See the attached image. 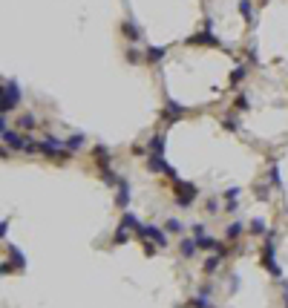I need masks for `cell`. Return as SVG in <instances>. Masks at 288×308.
Segmentation results:
<instances>
[{"instance_id":"cell-1","label":"cell","mask_w":288,"mask_h":308,"mask_svg":"<svg viewBox=\"0 0 288 308\" xmlns=\"http://www.w3.org/2000/svg\"><path fill=\"white\" fill-rule=\"evenodd\" d=\"M274 245H277V233L274 231H268L265 233V245H262V265L274 274V277L280 279L283 277V268L277 265V253H274Z\"/></svg>"},{"instance_id":"cell-2","label":"cell","mask_w":288,"mask_h":308,"mask_svg":"<svg viewBox=\"0 0 288 308\" xmlns=\"http://www.w3.org/2000/svg\"><path fill=\"white\" fill-rule=\"evenodd\" d=\"M20 104V87L15 81H3V98H0V113L9 116L15 107Z\"/></svg>"},{"instance_id":"cell-3","label":"cell","mask_w":288,"mask_h":308,"mask_svg":"<svg viewBox=\"0 0 288 308\" xmlns=\"http://www.w3.org/2000/svg\"><path fill=\"white\" fill-rule=\"evenodd\" d=\"M173 196H176V205L179 208H191L199 196V187L191 182H173Z\"/></svg>"},{"instance_id":"cell-4","label":"cell","mask_w":288,"mask_h":308,"mask_svg":"<svg viewBox=\"0 0 288 308\" xmlns=\"http://www.w3.org/2000/svg\"><path fill=\"white\" fill-rule=\"evenodd\" d=\"M40 153L49 155V158H66L69 150H66V138H55V135H46L43 141H40Z\"/></svg>"},{"instance_id":"cell-5","label":"cell","mask_w":288,"mask_h":308,"mask_svg":"<svg viewBox=\"0 0 288 308\" xmlns=\"http://www.w3.org/2000/svg\"><path fill=\"white\" fill-rule=\"evenodd\" d=\"M135 233H138L141 239H153L159 248L167 245V233H164V228H156V225H138Z\"/></svg>"},{"instance_id":"cell-6","label":"cell","mask_w":288,"mask_h":308,"mask_svg":"<svg viewBox=\"0 0 288 308\" xmlns=\"http://www.w3.org/2000/svg\"><path fill=\"white\" fill-rule=\"evenodd\" d=\"M130 182L127 179H118V185H115V208H121V211H127L130 205Z\"/></svg>"},{"instance_id":"cell-7","label":"cell","mask_w":288,"mask_h":308,"mask_svg":"<svg viewBox=\"0 0 288 308\" xmlns=\"http://www.w3.org/2000/svg\"><path fill=\"white\" fill-rule=\"evenodd\" d=\"M3 144L12 150H23L26 147V135H20L18 130H3Z\"/></svg>"},{"instance_id":"cell-8","label":"cell","mask_w":288,"mask_h":308,"mask_svg":"<svg viewBox=\"0 0 288 308\" xmlns=\"http://www.w3.org/2000/svg\"><path fill=\"white\" fill-rule=\"evenodd\" d=\"M185 107L182 104H176V101H167V107H164V121H179V118H185Z\"/></svg>"},{"instance_id":"cell-9","label":"cell","mask_w":288,"mask_h":308,"mask_svg":"<svg viewBox=\"0 0 288 308\" xmlns=\"http://www.w3.org/2000/svg\"><path fill=\"white\" fill-rule=\"evenodd\" d=\"M188 43H196V46H199V43H208V46H222V43H219V38H213V35H211V32H196V35H191V38H188Z\"/></svg>"},{"instance_id":"cell-10","label":"cell","mask_w":288,"mask_h":308,"mask_svg":"<svg viewBox=\"0 0 288 308\" xmlns=\"http://www.w3.org/2000/svg\"><path fill=\"white\" fill-rule=\"evenodd\" d=\"M164 147H167V135H164V133L153 135V138H150V144H147L150 155H164Z\"/></svg>"},{"instance_id":"cell-11","label":"cell","mask_w":288,"mask_h":308,"mask_svg":"<svg viewBox=\"0 0 288 308\" xmlns=\"http://www.w3.org/2000/svg\"><path fill=\"white\" fill-rule=\"evenodd\" d=\"M6 253H9V259L15 262V268H18V271H23V268H26V256H23V250H20L18 245H9V248H6Z\"/></svg>"},{"instance_id":"cell-12","label":"cell","mask_w":288,"mask_h":308,"mask_svg":"<svg viewBox=\"0 0 288 308\" xmlns=\"http://www.w3.org/2000/svg\"><path fill=\"white\" fill-rule=\"evenodd\" d=\"M93 155H96V164H98V170H107V167H110V150H107L104 144H96V150H93Z\"/></svg>"},{"instance_id":"cell-13","label":"cell","mask_w":288,"mask_h":308,"mask_svg":"<svg viewBox=\"0 0 288 308\" xmlns=\"http://www.w3.org/2000/svg\"><path fill=\"white\" fill-rule=\"evenodd\" d=\"M84 144H87V135H84V133H75V135L66 138V150H69V153H78Z\"/></svg>"},{"instance_id":"cell-14","label":"cell","mask_w":288,"mask_h":308,"mask_svg":"<svg viewBox=\"0 0 288 308\" xmlns=\"http://www.w3.org/2000/svg\"><path fill=\"white\" fill-rule=\"evenodd\" d=\"M164 55H167V46H147V52H144L147 63H159Z\"/></svg>"},{"instance_id":"cell-15","label":"cell","mask_w":288,"mask_h":308,"mask_svg":"<svg viewBox=\"0 0 288 308\" xmlns=\"http://www.w3.org/2000/svg\"><path fill=\"white\" fill-rule=\"evenodd\" d=\"M164 155H147V170L150 173H164Z\"/></svg>"},{"instance_id":"cell-16","label":"cell","mask_w":288,"mask_h":308,"mask_svg":"<svg viewBox=\"0 0 288 308\" xmlns=\"http://www.w3.org/2000/svg\"><path fill=\"white\" fill-rule=\"evenodd\" d=\"M196 250H199V245H196V239H185V242L179 245V253H182L185 259H193V256H196Z\"/></svg>"},{"instance_id":"cell-17","label":"cell","mask_w":288,"mask_h":308,"mask_svg":"<svg viewBox=\"0 0 288 308\" xmlns=\"http://www.w3.org/2000/svg\"><path fill=\"white\" fill-rule=\"evenodd\" d=\"M268 179H271V187H283V176H280V161H277V158H271V173H268Z\"/></svg>"},{"instance_id":"cell-18","label":"cell","mask_w":288,"mask_h":308,"mask_svg":"<svg viewBox=\"0 0 288 308\" xmlns=\"http://www.w3.org/2000/svg\"><path fill=\"white\" fill-rule=\"evenodd\" d=\"M193 239H196L199 250H216V248H219V242H216V239H211L208 233H205V236H193Z\"/></svg>"},{"instance_id":"cell-19","label":"cell","mask_w":288,"mask_h":308,"mask_svg":"<svg viewBox=\"0 0 288 308\" xmlns=\"http://www.w3.org/2000/svg\"><path fill=\"white\" fill-rule=\"evenodd\" d=\"M121 32H124V38H127V40H138V38H141V29H138L133 20H127V23L121 26Z\"/></svg>"},{"instance_id":"cell-20","label":"cell","mask_w":288,"mask_h":308,"mask_svg":"<svg viewBox=\"0 0 288 308\" xmlns=\"http://www.w3.org/2000/svg\"><path fill=\"white\" fill-rule=\"evenodd\" d=\"M222 127L225 130H230V133H236V130L242 127V124H239V116H236V113H228V116L222 118Z\"/></svg>"},{"instance_id":"cell-21","label":"cell","mask_w":288,"mask_h":308,"mask_svg":"<svg viewBox=\"0 0 288 308\" xmlns=\"http://www.w3.org/2000/svg\"><path fill=\"white\" fill-rule=\"evenodd\" d=\"M239 12H242V18L254 26V6H251V0H239Z\"/></svg>"},{"instance_id":"cell-22","label":"cell","mask_w":288,"mask_h":308,"mask_svg":"<svg viewBox=\"0 0 288 308\" xmlns=\"http://www.w3.org/2000/svg\"><path fill=\"white\" fill-rule=\"evenodd\" d=\"M245 75H248V66H245V63H242V66H236V69H233V72H230V84H233V87H236V84H239V81H245Z\"/></svg>"},{"instance_id":"cell-23","label":"cell","mask_w":288,"mask_h":308,"mask_svg":"<svg viewBox=\"0 0 288 308\" xmlns=\"http://www.w3.org/2000/svg\"><path fill=\"white\" fill-rule=\"evenodd\" d=\"M242 231H245V228H242V222H233V225L225 231V236H228V239H239V236H242Z\"/></svg>"},{"instance_id":"cell-24","label":"cell","mask_w":288,"mask_h":308,"mask_svg":"<svg viewBox=\"0 0 288 308\" xmlns=\"http://www.w3.org/2000/svg\"><path fill=\"white\" fill-rule=\"evenodd\" d=\"M219 262H222V256H219V253H213L211 259H205V274H213V271L219 268Z\"/></svg>"},{"instance_id":"cell-25","label":"cell","mask_w":288,"mask_h":308,"mask_svg":"<svg viewBox=\"0 0 288 308\" xmlns=\"http://www.w3.org/2000/svg\"><path fill=\"white\" fill-rule=\"evenodd\" d=\"M141 222L135 219V213H130V211H124V216H121V228H138Z\"/></svg>"},{"instance_id":"cell-26","label":"cell","mask_w":288,"mask_h":308,"mask_svg":"<svg viewBox=\"0 0 288 308\" xmlns=\"http://www.w3.org/2000/svg\"><path fill=\"white\" fill-rule=\"evenodd\" d=\"M18 127H20V130H35V127H38V118H35V116H20Z\"/></svg>"},{"instance_id":"cell-27","label":"cell","mask_w":288,"mask_h":308,"mask_svg":"<svg viewBox=\"0 0 288 308\" xmlns=\"http://www.w3.org/2000/svg\"><path fill=\"white\" fill-rule=\"evenodd\" d=\"M251 233H256V236H265V233H268V228H265L262 219H254V222H251Z\"/></svg>"},{"instance_id":"cell-28","label":"cell","mask_w":288,"mask_h":308,"mask_svg":"<svg viewBox=\"0 0 288 308\" xmlns=\"http://www.w3.org/2000/svg\"><path fill=\"white\" fill-rule=\"evenodd\" d=\"M164 231H170V233H182V222H179V219H173V216H170V219H167V222H164Z\"/></svg>"},{"instance_id":"cell-29","label":"cell","mask_w":288,"mask_h":308,"mask_svg":"<svg viewBox=\"0 0 288 308\" xmlns=\"http://www.w3.org/2000/svg\"><path fill=\"white\" fill-rule=\"evenodd\" d=\"M233 104H236V110H248V107H251V101H248V95H245V93L236 95V101H233Z\"/></svg>"},{"instance_id":"cell-30","label":"cell","mask_w":288,"mask_h":308,"mask_svg":"<svg viewBox=\"0 0 288 308\" xmlns=\"http://www.w3.org/2000/svg\"><path fill=\"white\" fill-rule=\"evenodd\" d=\"M127 233H124V228H118V233H115V236H113V245H127Z\"/></svg>"},{"instance_id":"cell-31","label":"cell","mask_w":288,"mask_h":308,"mask_svg":"<svg viewBox=\"0 0 288 308\" xmlns=\"http://www.w3.org/2000/svg\"><path fill=\"white\" fill-rule=\"evenodd\" d=\"M254 193H256V199H268V196H271V187H268V185H265V187L256 185V187H254Z\"/></svg>"},{"instance_id":"cell-32","label":"cell","mask_w":288,"mask_h":308,"mask_svg":"<svg viewBox=\"0 0 288 308\" xmlns=\"http://www.w3.org/2000/svg\"><path fill=\"white\" fill-rule=\"evenodd\" d=\"M236 196H239V187H228V190H225V199H228V202L236 199Z\"/></svg>"},{"instance_id":"cell-33","label":"cell","mask_w":288,"mask_h":308,"mask_svg":"<svg viewBox=\"0 0 288 308\" xmlns=\"http://www.w3.org/2000/svg\"><path fill=\"white\" fill-rule=\"evenodd\" d=\"M208 213H219V202H216V199L208 202Z\"/></svg>"},{"instance_id":"cell-34","label":"cell","mask_w":288,"mask_h":308,"mask_svg":"<svg viewBox=\"0 0 288 308\" xmlns=\"http://www.w3.org/2000/svg\"><path fill=\"white\" fill-rule=\"evenodd\" d=\"M205 231H208V228H205L202 222H199V225H193V236H205Z\"/></svg>"},{"instance_id":"cell-35","label":"cell","mask_w":288,"mask_h":308,"mask_svg":"<svg viewBox=\"0 0 288 308\" xmlns=\"http://www.w3.org/2000/svg\"><path fill=\"white\" fill-rule=\"evenodd\" d=\"M283 306L288 308V282L283 279Z\"/></svg>"},{"instance_id":"cell-36","label":"cell","mask_w":288,"mask_h":308,"mask_svg":"<svg viewBox=\"0 0 288 308\" xmlns=\"http://www.w3.org/2000/svg\"><path fill=\"white\" fill-rule=\"evenodd\" d=\"M127 58H130V63H138V58H141V55H138L135 49H130V52H127Z\"/></svg>"},{"instance_id":"cell-37","label":"cell","mask_w":288,"mask_h":308,"mask_svg":"<svg viewBox=\"0 0 288 308\" xmlns=\"http://www.w3.org/2000/svg\"><path fill=\"white\" fill-rule=\"evenodd\" d=\"M225 211H228V213H236V211H239V205H236V202H233V199H230V202H228V208H225Z\"/></svg>"},{"instance_id":"cell-38","label":"cell","mask_w":288,"mask_h":308,"mask_svg":"<svg viewBox=\"0 0 288 308\" xmlns=\"http://www.w3.org/2000/svg\"><path fill=\"white\" fill-rule=\"evenodd\" d=\"M202 29L211 32V29H213V20H211V18H205V20H202Z\"/></svg>"}]
</instances>
